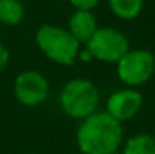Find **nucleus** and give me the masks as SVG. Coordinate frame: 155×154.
I'll use <instances>...</instances> for the list:
<instances>
[{"label":"nucleus","mask_w":155,"mask_h":154,"mask_svg":"<svg viewBox=\"0 0 155 154\" xmlns=\"http://www.w3.org/2000/svg\"><path fill=\"white\" fill-rule=\"evenodd\" d=\"M75 141L81 154L116 153L124 142L122 122L107 112H95L81 121Z\"/></svg>","instance_id":"obj_1"},{"label":"nucleus","mask_w":155,"mask_h":154,"mask_svg":"<svg viewBox=\"0 0 155 154\" xmlns=\"http://www.w3.org/2000/svg\"><path fill=\"white\" fill-rule=\"evenodd\" d=\"M59 103L66 116L83 121L97 112L100 104V91L89 79H72L62 88Z\"/></svg>","instance_id":"obj_2"},{"label":"nucleus","mask_w":155,"mask_h":154,"mask_svg":"<svg viewBox=\"0 0 155 154\" xmlns=\"http://www.w3.org/2000/svg\"><path fill=\"white\" fill-rule=\"evenodd\" d=\"M35 41L45 57L59 65H72L81 49L68 29L54 24H42L35 33Z\"/></svg>","instance_id":"obj_3"},{"label":"nucleus","mask_w":155,"mask_h":154,"mask_svg":"<svg viewBox=\"0 0 155 154\" xmlns=\"http://www.w3.org/2000/svg\"><path fill=\"white\" fill-rule=\"evenodd\" d=\"M117 65V77L128 88H136L148 83L155 73V57L148 50H128Z\"/></svg>","instance_id":"obj_4"},{"label":"nucleus","mask_w":155,"mask_h":154,"mask_svg":"<svg viewBox=\"0 0 155 154\" xmlns=\"http://www.w3.org/2000/svg\"><path fill=\"white\" fill-rule=\"evenodd\" d=\"M94 59L105 63H117L120 57L130 50L128 38L117 29L98 27L92 38L84 44Z\"/></svg>","instance_id":"obj_5"},{"label":"nucleus","mask_w":155,"mask_h":154,"mask_svg":"<svg viewBox=\"0 0 155 154\" xmlns=\"http://www.w3.org/2000/svg\"><path fill=\"white\" fill-rule=\"evenodd\" d=\"M50 85L39 71L27 70L20 73L14 82V94L18 103L27 107L39 106L48 98Z\"/></svg>","instance_id":"obj_6"},{"label":"nucleus","mask_w":155,"mask_h":154,"mask_svg":"<svg viewBox=\"0 0 155 154\" xmlns=\"http://www.w3.org/2000/svg\"><path fill=\"white\" fill-rule=\"evenodd\" d=\"M143 106V95L134 88H124L111 92L105 101V112L117 119L125 122L133 119Z\"/></svg>","instance_id":"obj_7"},{"label":"nucleus","mask_w":155,"mask_h":154,"mask_svg":"<svg viewBox=\"0 0 155 154\" xmlns=\"http://www.w3.org/2000/svg\"><path fill=\"white\" fill-rule=\"evenodd\" d=\"M97 29V17L92 11L75 9L68 20V30L80 44H86Z\"/></svg>","instance_id":"obj_8"},{"label":"nucleus","mask_w":155,"mask_h":154,"mask_svg":"<svg viewBox=\"0 0 155 154\" xmlns=\"http://www.w3.org/2000/svg\"><path fill=\"white\" fill-rule=\"evenodd\" d=\"M24 20V6L20 0H0V23L17 26Z\"/></svg>","instance_id":"obj_9"},{"label":"nucleus","mask_w":155,"mask_h":154,"mask_svg":"<svg viewBox=\"0 0 155 154\" xmlns=\"http://www.w3.org/2000/svg\"><path fill=\"white\" fill-rule=\"evenodd\" d=\"M111 12L122 20H134L143 9V0H108Z\"/></svg>","instance_id":"obj_10"},{"label":"nucleus","mask_w":155,"mask_h":154,"mask_svg":"<svg viewBox=\"0 0 155 154\" xmlns=\"http://www.w3.org/2000/svg\"><path fill=\"white\" fill-rule=\"evenodd\" d=\"M122 154H155V138L151 135H134L125 145Z\"/></svg>","instance_id":"obj_11"},{"label":"nucleus","mask_w":155,"mask_h":154,"mask_svg":"<svg viewBox=\"0 0 155 154\" xmlns=\"http://www.w3.org/2000/svg\"><path fill=\"white\" fill-rule=\"evenodd\" d=\"M101 0H69V3L75 9H83V11H92L94 8L98 6Z\"/></svg>","instance_id":"obj_12"},{"label":"nucleus","mask_w":155,"mask_h":154,"mask_svg":"<svg viewBox=\"0 0 155 154\" xmlns=\"http://www.w3.org/2000/svg\"><path fill=\"white\" fill-rule=\"evenodd\" d=\"M8 63H9V50L0 43V73L5 71Z\"/></svg>","instance_id":"obj_13"},{"label":"nucleus","mask_w":155,"mask_h":154,"mask_svg":"<svg viewBox=\"0 0 155 154\" xmlns=\"http://www.w3.org/2000/svg\"><path fill=\"white\" fill-rule=\"evenodd\" d=\"M77 59H80L81 62H89V60L94 59V56H92V53L87 50L86 47H81L80 51H78V57H77Z\"/></svg>","instance_id":"obj_14"},{"label":"nucleus","mask_w":155,"mask_h":154,"mask_svg":"<svg viewBox=\"0 0 155 154\" xmlns=\"http://www.w3.org/2000/svg\"><path fill=\"white\" fill-rule=\"evenodd\" d=\"M111 154H122V153H119V151H116V153H111Z\"/></svg>","instance_id":"obj_15"}]
</instances>
